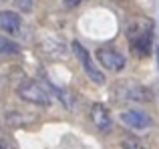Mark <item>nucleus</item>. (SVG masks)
<instances>
[{
  "label": "nucleus",
  "mask_w": 159,
  "mask_h": 149,
  "mask_svg": "<svg viewBox=\"0 0 159 149\" xmlns=\"http://www.w3.org/2000/svg\"><path fill=\"white\" fill-rule=\"evenodd\" d=\"M127 38L137 56H147L153 43V22L149 18H133L127 24Z\"/></svg>",
  "instance_id": "obj_1"
},
{
  "label": "nucleus",
  "mask_w": 159,
  "mask_h": 149,
  "mask_svg": "<svg viewBox=\"0 0 159 149\" xmlns=\"http://www.w3.org/2000/svg\"><path fill=\"white\" fill-rule=\"evenodd\" d=\"M16 93L26 103L40 105V107H48V105H52V101H54V95H52V91L48 89V85H44V83H40V81H34V79H28L22 85H18Z\"/></svg>",
  "instance_id": "obj_2"
},
{
  "label": "nucleus",
  "mask_w": 159,
  "mask_h": 149,
  "mask_svg": "<svg viewBox=\"0 0 159 149\" xmlns=\"http://www.w3.org/2000/svg\"><path fill=\"white\" fill-rule=\"evenodd\" d=\"M113 97H119L123 101H147L151 95H149V89H145L135 81H121L113 85Z\"/></svg>",
  "instance_id": "obj_3"
},
{
  "label": "nucleus",
  "mask_w": 159,
  "mask_h": 149,
  "mask_svg": "<svg viewBox=\"0 0 159 149\" xmlns=\"http://www.w3.org/2000/svg\"><path fill=\"white\" fill-rule=\"evenodd\" d=\"M73 52L77 55L79 63L83 65V69H85L87 77H89L91 81L95 83V85H105V74L99 71V67L95 65V61L91 59L89 51H87V48L83 47V44L79 43V40H73Z\"/></svg>",
  "instance_id": "obj_4"
},
{
  "label": "nucleus",
  "mask_w": 159,
  "mask_h": 149,
  "mask_svg": "<svg viewBox=\"0 0 159 149\" xmlns=\"http://www.w3.org/2000/svg\"><path fill=\"white\" fill-rule=\"evenodd\" d=\"M97 61L107 69V71H113V73L123 71L125 63H127V59H125L119 51H115V48H111V47L97 48Z\"/></svg>",
  "instance_id": "obj_5"
},
{
  "label": "nucleus",
  "mask_w": 159,
  "mask_h": 149,
  "mask_svg": "<svg viewBox=\"0 0 159 149\" xmlns=\"http://www.w3.org/2000/svg\"><path fill=\"white\" fill-rule=\"evenodd\" d=\"M121 123H125L127 127L131 129H147L151 127V117L143 111H137V109H125L119 113Z\"/></svg>",
  "instance_id": "obj_6"
},
{
  "label": "nucleus",
  "mask_w": 159,
  "mask_h": 149,
  "mask_svg": "<svg viewBox=\"0 0 159 149\" xmlns=\"http://www.w3.org/2000/svg\"><path fill=\"white\" fill-rule=\"evenodd\" d=\"M89 115H91V121L95 123V127H97L99 131H109V129H111L113 119H111V115H109V111H107L105 105L95 103V105L91 107V113Z\"/></svg>",
  "instance_id": "obj_7"
},
{
  "label": "nucleus",
  "mask_w": 159,
  "mask_h": 149,
  "mask_svg": "<svg viewBox=\"0 0 159 149\" xmlns=\"http://www.w3.org/2000/svg\"><path fill=\"white\" fill-rule=\"evenodd\" d=\"M20 16L16 12H10V10H0V30L2 32H8V34H14V32L20 30Z\"/></svg>",
  "instance_id": "obj_8"
},
{
  "label": "nucleus",
  "mask_w": 159,
  "mask_h": 149,
  "mask_svg": "<svg viewBox=\"0 0 159 149\" xmlns=\"http://www.w3.org/2000/svg\"><path fill=\"white\" fill-rule=\"evenodd\" d=\"M47 85H48V89L52 91L54 97H57L58 101L62 103V107H65V109H70V111L75 109V105H77V97H75V95L70 93V91L61 89V87H57L54 83H47Z\"/></svg>",
  "instance_id": "obj_9"
},
{
  "label": "nucleus",
  "mask_w": 159,
  "mask_h": 149,
  "mask_svg": "<svg viewBox=\"0 0 159 149\" xmlns=\"http://www.w3.org/2000/svg\"><path fill=\"white\" fill-rule=\"evenodd\" d=\"M18 52H20L18 43L0 34V55H18Z\"/></svg>",
  "instance_id": "obj_10"
},
{
  "label": "nucleus",
  "mask_w": 159,
  "mask_h": 149,
  "mask_svg": "<svg viewBox=\"0 0 159 149\" xmlns=\"http://www.w3.org/2000/svg\"><path fill=\"white\" fill-rule=\"evenodd\" d=\"M0 149H18V143L8 131H0Z\"/></svg>",
  "instance_id": "obj_11"
},
{
  "label": "nucleus",
  "mask_w": 159,
  "mask_h": 149,
  "mask_svg": "<svg viewBox=\"0 0 159 149\" xmlns=\"http://www.w3.org/2000/svg\"><path fill=\"white\" fill-rule=\"evenodd\" d=\"M12 4L22 12H30L32 10V0H12Z\"/></svg>",
  "instance_id": "obj_12"
},
{
  "label": "nucleus",
  "mask_w": 159,
  "mask_h": 149,
  "mask_svg": "<svg viewBox=\"0 0 159 149\" xmlns=\"http://www.w3.org/2000/svg\"><path fill=\"white\" fill-rule=\"evenodd\" d=\"M123 149H143V147H141L139 143H135V141H131V143H129V141H123Z\"/></svg>",
  "instance_id": "obj_13"
},
{
  "label": "nucleus",
  "mask_w": 159,
  "mask_h": 149,
  "mask_svg": "<svg viewBox=\"0 0 159 149\" xmlns=\"http://www.w3.org/2000/svg\"><path fill=\"white\" fill-rule=\"evenodd\" d=\"M79 2H83V0H65V6H69V8H73V6H77Z\"/></svg>",
  "instance_id": "obj_14"
},
{
  "label": "nucleus",
  "mask_w": 159,
  "mask_h": 149,
  "mask_svg": "<svg viewBox=\"0 0 159 149\" xmlns=\"http://www.w3.org/2000/svg\"><path fill=\"white\" fill-rule=\"evenodd\" d=\"M4 2H6V0H4Z\"/></svg>",
  "instance_id": "obj_15"
}]
</instances>
